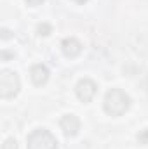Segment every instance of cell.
Masks as SVG:
<instances>
[{
    "label": "cell",
    "mask_w": 148,
    "mask_h": 149,
    "mask_svg": "<svg viewBox=\"0 0 148 149\" xmlns=\"http://www.w3.org/2000/svg\"><path fill=\"white\" fill-rule=\"evenodd\" d=\"M131 106V97L120 90V88H111L106 92L105 95V102H103V108L106 114L110 116H122L124 113L129 109Z\"/></svg>",
    "instance_id": "6da1fadb"
},
{
    "label": "cell",
    "mask_w": 148,
    "mask_h": 149,
    "mask_svg": "<svg viewBox=\"0 0 148 149\" xmlns=\"http://www.w3.org/2000/svg\"><path fill=\"white\" fill-rule=\"evenodd\" d=\"M26 146L28 149H58V141H56V137L49 132V130H45V128H37V130H33L30 135H28V139H26Z\"/></svg>",
    "instance_id": "7a4b0ae2"
},
{
    "label": "cell",
    "mask_w": 148,
    "mask_h": 149,
    "mask_svg": "<svg viewBox=\"0 0 148 149\" xmlns=\"http://www.w3.org/2000/svg\"><path fill=\"white\" fill-rule=\"evenodd\" d=\"M21 88V81L19 76L11 71V70H4L0 73V97L2 99H12L18 95Z\"/></svg>",
    "instance_id": "3957f363"
},
{
    "label": "cell",
    "mask_w": 148,
    "mask_h": 149,
    "mask_svg": "<svg viewBox=\"0 0 148 149\" xmlns=\"http://www.w3.org/2000/svg\"><path fill=\"white\" fill-rule=\"evenodd\" d=\"M96 92H98V85H96L91 78L80 80V81L77 83V87H75V94H77V97H78L82 102H91V101L94 99Z\"/></svg>",
    "instance_id": "277c9868"
},
{
    "label": "cell",
    "mask_w": 148,
    "mask_h": 149,
    "mask_svg": "<svg viewBox=\"0 0 148 149\" xmlns=\"http://www.w3.org/2000/svg\"><path fill=\"white\" fill-rule=\"evenodd\" d=\"M59 127H61V130L66 137H75L80 132V120H78V116H75L72 113L65 114L59 121Z\"/></svg>",
    "instance_id": "5b68a950"
},
{
    "label": "cell",
    "mask_w": 148,
    "mask_h": 149,
    "mask_svg": "<svg viewBox=\"0 0 148 149\" xmlns=\"http://www.w3.org/2000/svg\"><path fill=\"white\" fill-rule=\"evenodd\" d=\"M61 50L66 57H77L80 52H82V43L77 40V38L70 37V38H65L61 42Z\"/></svg>",
    "instance_id": "8992f818"
},
{
    "label": "cell",
    "mask_w": 148,
    "mask_h": 149,
    "mask_svg": "<svg viewBox=\"0 0 148 149\" xmlns=\"http://www.w3.org/2000/svg\"><path fill=\"white\" fill-rule=\"evenodd\" d=\"M30 78H32V81L35 85H38V87L40 85H45L47 80H49V70H47V66L45 64H35V66H32Z\"/></svg>",
    "instance_id": "52a82bcc"
},
{
    "label": "cell",
    "mask_w": 148,
    "mask_h": 149,
    "mask_svg": "<svg viewBox=\"0 0 148 149\" xmlns=\"http://www.w3.org/2000/svg\"><path fill=\"white\" fill-rule=\"evenodd\" d=\"M52 33V26L51 24H47V23H42L40 26H38V35H44V37H47V35H51Z\"/></svg>",
    "instance_id": "ba28073f"
},
{
    "label": "cell",
    "mask_w": 148,
    "mask_h": 149,
    "mask_svg": "<svg viewBox=\"0 0 148 149\" xmlns=\"http://www.w3.org/2000/svg\"><path fill=\"white\" fill-rule=\"evenodd\" d=\"M2 149H18L16 139H5V142L2 144Z\"/></svg>",
    "instance_id": "9c48e42d"
},
{
    "label": "cell",
    "mask_w": 148,
    "mask_h": 149,
    "mask_svg": "<svg viewBox=\"0 0 148 149\" xmlns=\"http://www.w3.org/2000/svg\"><path fill=\"white\" fill-rule=\"evenodd\" d=\"M25 2H26L28 5H32V7H37V5H40L44 0H25Z\"/></svg>",
    "instance_id": "30bf717a"
},
{
    "label": "cell",
    "mask_w": 148,
    "mask_h": 149,
    "mask_svg": "<svg viewBox=\"0 0 148 149\" xmlns=\"http://www.w3.org/2000/svg\"><path fill=\"white\" fill-rule=\"evenodd\" d=\"M73 2H77V3H85L87 0H73Z\"/></svg>",
    "instance_id": "8fae6325"
}]
</instances>
